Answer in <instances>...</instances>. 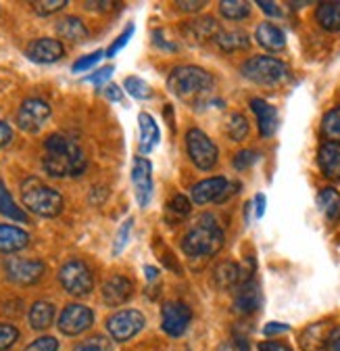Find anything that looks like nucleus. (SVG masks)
I'll list each match as a JSON object with an SVG mask.
<instances>
[{
	"instance_id": "obj_1",
	"label": "nucleus",
	"mask_w": 340,
	"mask_h": 351,
	"mask_svg": "<svg viewBox=\"0 0 340 351\" xmlns=\"http://www.w3.org/2000/svg\"><path fill=\"white\" fill-rule=\"evenodd\" d=\"M44 171L55 178H67V176H79L86 169V155L77 143L67 138L65 134H53L44 143Z\"/></svg>"
},
{
	"instance_id": "obj_2",
	"label": "nucleus",
	"mask_w": 340,
	"mask_h": 351,
	"mask_svg": "<svg viewBox=\"0 0 340 351\" xmlns=\"http://www.w3.org/2000/svg\"><path fill=\"white\" fill-rule=\"evenodd\" d=\"M167 86L180 101L188 105H198V101L213 88V75L194 65H182L172 71Z\"/></svg>"
},
{
	"instance_id": "obj_3",
	"label": "nucleus",
	"mask_w": 340,
	"mask_h": 351,
	"mask_svg": "<svg viewBox=\"0 0 340 351\" xmlns=\"http://www.w3.org/2000/svg\"><path fill=\"white\" fill-rule=\"evenodd\" d=\"M224 230L218 226L213 217L202 215L196 226L190 228L182 239V251L188 257H211L224 247Z\"/></svg>"
},
{
	"instance_id": "obj_4",
	"label": "nucleus",
	"mask_w": 340,
	"mask_h": 351,
	"mask_svg": "<svg viewBox=\"0 0 340 351\" xmlns=\"http://www.w3.org/2000/svg\"><path fill=\"white\" fill-rule=\"evenodd\" d=\"M21 195L25 207L42 217H55L63 211V197L38 178H27L21 184Z\"/></svg>"
},
{
	"instance_id": "obj_5",
	"label": "nucleus",
	"mask_w": 340,
	"mask_h": 351,
	"mask_svg": "<svg viewBox=\"0 0 340 351\" xmlns=\"http://www.w3.org/2000/svg\"><path fill=\"white\" fill-rule=\"evenodd\" d=\"M242 75L254 84H261V86H274L280 84L288 77V67L274 57H252L242 65Z\"/></svg>"
},
{
	"instance_id": "obj_6",
	"label": "nucleus",
	"mask_w": 340,
	"mask_h": 351,
	"mask_svg": "<svg viewBox=\"0 0 340 351\" xmlns=\"http://www.w3.org/2000/svg\"><path fill=\"white\" fill-rule=\"evenodd\" d=\"M59 282L73 297H83L94 289L92 270L81 259H69L63 263V268L59 270Z\"/></svg>"
},
{
	"instance_id": "obj_7",
	"label": "nucleus",
	"mask_w": 340,
	"mask_h": 351,
	"mask_svg": "<svg viewBox=\"0 0 340 351\" xmlns=\"http://www.w3.org/2000/svg\"><path fill=\"white\" fill-rule=\"evenodd\" d=\"M186 149H188V155H190V159L194 161V165L198 169H211V167L218 163L220 151H218L215 143L211 141L205 134V132L198 130V128L188 130V134H186Z\"/></svg>"
},
{
	"instance_id": "obj_8",
	"label": "nucleus",
	"mask_w": 340,
	"mask_h": 351,
	"mask_svg": "<svg viewBox=\"0 0 340 351\" xmlns=\"http://www.w3.org/2000/svg\"><path fill=\"white\" fill-rule=\"evenodd\" d=\"M144 326H146V320L138 310H121L107 320V330L119 343L136 337Z\"/></svg>"
},
{
	"instance_id": "obj_9",
	"label": "nucleus",
	"mask_w": 340,
	"mask_h": 351,
	"mask_svg": "<svg viewBox=\"0 0 340 351\" xmlns=\"http://www.w3.org/2000/svg\"><path fill=\"white\" fill-rule=\"evenodd\" d=\"M47 268L40 259H21V257H13L5 261V274L9 280L17 282V285H36L40 282V278L44 276Z\"/></svg>"
},
{
	"instance_id": "obj_10",
	"label": "nucleus",
	"mask_w": 340,
	"mask_h": 351,
	"mask_svg": "<svg viewBox=\"0 0 340 351\" xmlns=\"http://www.w3.org/2000/svg\"><path fill=\"white\" fill-rule=\"evenodd\" d=\"M94 322V312L90 307L81 303H71L59 316V330L67 337L81 335L83 330H88Z\"/></svg>"
},
{
	"instance_id": "obj_11",
	"label": "nucleus",
	"mask_w": 340,
	"mask_h": 351,
	"mask_svg": "<svg viewBox=\"0 0 340 351\" xmlns=\"http://www.w3.org/2000/svg\"><path fill=\"white\" fill-rule=\"evenodd\" d=\"M192 312L182 301H167L161 310V326L169 337H182L190 326Z\"/></svg>"
},
{
	"instance_id": "obj_12",
	"label": "nucleus",
	"mask_w": 340,
	"mask_h": 351,
	"mask_svg": "<svg viewBox=\"0 0 340 351\" xmlns=\"http://www.w3.org/2000/svg\"><path fill=\"white\" fill-rule=\"evenodd\" d=\"M51 117V105L42 99H27L23 101L19 113H17V123L25 132H36L40 125Z\"/></svg>"
},
{
	"instance_id": "obj_13",
	"label": "nucleus",
	"mask_w": 340,
	"mask_h": 351,
	"mask_svg": "<svg viewBox=\"0 0 340 351\" xmlns=\"http://www.w3.org/2000/svg\"><path fill=\"white\" fill-rule=\"evenodd\" d=\"M132 184L136 191V199L140 207H146L153 197V169L148 159L136 157L132 165Z\"/></svg>"
},
{
	"instance_id": "obj_14",
	"label": "nucleus",
	"mask_w": 340,
	"mask_h": 351,
	"mask_svg": "<svg viewBox=\"0 0 340 351\" xmlns=\"http://www.w3.org/2000/svg\"><path fill=\"white\" fill-rule=\"evenodd\" d=\"M25 55L34 63H55L65 55V49H63V44L55 38H38L27 47Z\"/></svg>"
},
{
	"instance_id": "obj_15",
	"label": "nucleus",
	"mask_w": 340,
	"mask_h": 351,
	"mask_svg": "<svg viewBox=\"0 0 340 351\" xmlns=\"http://www.w3.org/2000/svg\"><path fill=\"white\" fill-rule=\"evenodd\" d=\"M134 295V282L125 276H113L103 285V301L111 307L123 305Z\"/></svg>"
},
{
	"instance_id": "obj_16",
	"label": "nucleus",
	"mask_w": 340,
	"mask_h": 351,
	"mask_svg": "<svg viewBox=\"0 0 340 351\" xmlns=\"http://www.w3.org/2000/svg\"><path fill=\"white\" fill-rule=\"evenodd\" d=\"M261 305V289L252 278L240 285V291L234 299V310L238 314H252Z\"/></svg>"
},
{
	"instance_id": "obj_17",
	"label": "nucleus",
	"mask_w": 340,
	"mask_h": 351,
	"mask_svg": "<svg viewBox=\"0 0 340 351\" xmlns=\"http://www.w3.org/2000/svg\"><path fill=\"white\" fill-rule=\"evenodd\" d=\"M250 109L257 115L259 121V134L263 138H270L274 132L278 130V111L263 99H252L250 101Z\"/></svg>"
},
{
	"instance_id": "obj_18",
	"label": "nucleus",
	"mask_w": 340,
	"mask_h": 351,
	"mask_svg": "<svg viewBox=\"0 0 340 351\" xmlns=\"http://www.w3.org/2000/svg\"><path fill=\"white\" fill-rule=\"evenodd\" d=\"M228 186V180L218 176V178H207L202 182H198L192 191H190V197L196 205H205V203H211L220 199V195L224 193V189Z\"/></svg>"
},
{
	"instance_id": "obj_19",
	"label": "nucleus",
	"mask_w": 340,
	"mask_h": 351,
	"mask_svg": "<svg viewBox=\"0 0 340 351\" xmlns=\"http://www.w3.org/2000/svg\"><path fill=\"white\" fill-rule=\"evenodd\" d=\"M317 163L326 178L338 180L340 178V145L336 143H324L317 153Z\"/></svg>"
},
{
	"instance_id": "obj_20",
	"label": "nucleus",
	"mask_w": 340,
	"mask_h": 351,
	"mask_svg": "<svg viewBox=\"0 0 340 351\" xmlns=\"http://www.w3.org/2000/svg\"><path fill=\"white\" fill-rule=\"evenodd\" d=\"M29 245V234L17 226L0 224V251L3 253H15Z\"/></svg>"
},
{
	"instance_id": "obj_21",
	"label": "nucleus",
	"mask_w": 340,
	"mask_h": 351,
	"mask_svg": "<svg viewBox=\"0 0 340 351\" xmlns=\"http://www.w3.org/2000/svg\"><path fill=\"white\" fill-rule=\"evenodd\" d=\"M184 32H186V36H188L192 42L202 44V42H207V40H211V38H215V36L220 34V25H218V21H215L213 17H200V19H196V21L186 23Z\"/></svg>"
},
{
	"instance_id": "obj_22",
	"label": "nucleus",
	"mask_w": 340,
	"mask_h": 351,
	"mask_svg": "<svg viewBox=\"0 0 340 351\" xmlns=\"http://www.w3.org/2000/svg\"><path fill=\"white\" fill-rule=\"evenodd\" d=\"M330 324L328 322H317V324H311L303 330L301 335V347L303 351H322L326 349V341H328V335H330Z\"/></svg>"
},
{
	"instance_id": "obj_23",
	"label": "nucleus",
	"mask_w": 340,
	"mask_h": 351,
	"mask_svg": "<svg viewBox=\"0 0 340 351\" xmlns=\"http://www.w3.org/2000/svg\"><path fill=\"white\" fill-rule=\"evenodd\" d=\"M254 36H257V42L261 44V47L272 51V53H278V51H282L286 47L284 32L278 25H274V23H267V21L261 23L257 27V32H254Z\"/></svg>"
},
{
	"instance_id": "obj_24",
	"label": "nucleus",
	"mask_w": 340,
	"mask_h": 351,
	"mask_svg": "<svg viewBox=\"0 0 340 351\" xmlns=\"http://www.w3.org/2000/svg\"><path fill=\"white\" fill-rule=\"evenodd\" d=\"M213 280L224 291L234 289L236 285H242L244 282L242 270H240L238 263H234V261H222V263H218V268L213 272Z\"/></svg>"
},
{
	"instance_id": "obj_25",
	"label": "nucleus",
	"mask_w": 340,
	"mask_h": 351,
	"mask_svg": "<svg viewBox=\"0 0 340 351\" xmlns=\"http://www.w3.org/2000/svg\"><path fill=\"white\" fill-rule=\"evenodd\" d=\"M138 121H140V151L151 153L155 149V145L159 143V136H161L159 125H157L155 117L148 113H140Z\"/></svg>"
},
{
	"instance_id": "obj_26",
	"label": "nucleus",
	"mask_w": 340,
	"mask_h": 351,
	"mask_svg": "<svg viewBox=\"0 0 340 351\" xmlns=\"http://www.w3.org/2000/svg\"><path fill=\"white\" fill-rule=\"evenodd\" d=\"M55 320V305L49 301H36L29 310V324L34 330H47Z\"/></svg>"
},
{
	"instance_id": "obj_27",
	"label": "nucleus",
	"mask_w": 340,
	"mask_h": 351,
	"mask_svg": "<svg viewBox=\"0 0 340 351\" xmlns=\"http://www.w3.org/2000/svg\"><path fill=\"white\" fill-rule=\"evenodd\" d=\"M317 23L326 32H340V3L330 0V3H322L317 7Z\"/></svg>"
},
{
	"instance_id": "obj_28",
	"label": "nucleus",
	"mask_w": 340,
	"mask_h": 351,
	"mask_svg": "<svg viewBox=\"0 0 340 351\" xmlns=\"http://www.w3.org/2000/svg\"><path fill=\"white\" fill-rule=\"evenodd\" d=\"M57 34L63 38V40H69V42H83L88 38V29L83 25L81 19L77 17H65L57 23Z\"/></svg>"
},
{
	"instance_id": "obj_29",
	"label": "nucleus",
	"mask_w": 340,
	"mask_h": 351,
	"mask_svg": "<svg viewBox=\"0 0 340 351\" xmlns=\"http://www.w3.org/2000/svg\"><path fill=\"white\" fill-rule=\"evenodd\" d=\"M215 42H218V47L226 53H236V51L248 49V36L244 32H238V29L220 32L215 36Z\"/></svg>"
},
{
	"instance_id": "obj_30",
	"label": "nucleus",
	"mask_w": 340,
	"mask_h": 351,
	"mask_svg": "<svg viewBox=\"0 0 340 351\" xmlns=\"http://www.w3.org/2000/svg\"><path fill=\"white\" fill-rule=\"evenodd\" d=\"M317 205L328 217V222L336 224L340 219V195L336 189H324L317 197Z\"/></svg>"
},
{
	"instance_id": "obj_31",
	"label": "nucleus",
	"mask_w": 340,
	"mask_h": 351,
	"mask_svg": "<svg viewBox=\"0 0 340 351\" xmlns=\"http://www.w3.org/2000/svg\"><path fill=\"white\" fill-rule=\"evenodd\" d=\"M0 213H3L5 217L15 219V222H27V213L13 201V197L7 191L3 180H0Z\"/></svg>"
},
{
	"instance_id": "obj_32",
	"label": "nucleus",
	"mask_w": 340,
	"mask_h": 351,
	"mask_svg": "<svg viewBox=\"0 0 340 351\" xmlns=\"http://www.w3.org/2000/svg\"><path fill=\"white\" fill-rule=\"evenodd\" d=\"M322 132L328 143L340 145V107H334L332 111L326 113L322 121Z\"/></svg>"
},
{
	"instance_id": "obj_33",
	"label": "nucleus",
	"mask_w": 340,
	"mask_h": 351,
	"mask_svg": "<svg viewBox=\"0 0 340 351\" xmlns=\"http://www.w3.org/2000/svg\"><path fill=\"white\" fill-rule=\"evenodd\" d=\"M165 209H167V219H169V222H180V219H184L190 213L192 205H190V201L184 195H174L172 199H169Z\"/></svg>"
},
{
	"instance_id": "obj_34",
	"label": "nucleus",
	"mask_w": 340,
	"mask_h": 351,
	"mask_svg": "<svg viewBox=\"0 0 340 351\" xmlns=\"http://www.w3.org/2000/svg\"><path fill=\"white\" fill-rule=\"evenodd\" d=\"M220 11L226 19L230 21H240L244 17L250 15V5L242 3V0H222L220 3Z\"/></svg>"
},
{
	"instance_id": "obj_35",
	"label": "nucleus",
	"mask_w": 340,
	"mask_h": 351,
	"mask_svg": "<svg viewBox=\"0 0 340 351\" xmlns=\"http://www.w3.org/2000/svg\"><path fill=\"white\" fill-rule=\"evenodd\" d=\"M125 90H127V95L138 99V101L151 99V86L144 80L136 77V75H130L125 80Z\"/></svg>"
},
{
	"instance_id": "obj_36",
	"label": "nucleus",
	"mask_w": 340,
	"mask_h": 351,
	"mask_svg": "<svg viewBox=\"0 0 340 351\" xmlns=\"http://www.w3.org/2000/svg\"><path fill=\"white\" fill-rule=\"evenodd\" d=\"M246 134H248V121H246V117L240 115V113H234L230 117V121H228V136L232 141L240 143V141H244Z\"/></svg>"
},
{
	"instance_id": "obj_37",
	"label": "nucleus",
	"mask_w": 340,
	"mask_h": 351,
	"mask_svg": "<svg viewBox=\"0 0 340 351\" xmlns=\"http://www.w3.org/2000/svg\"><path fill=\"white\" fill-rule=\"evenodd\" d=\"M73 351H113V345L109 339L96 335V337H90L86 341H81Z\"/></svg>"
},
{
	"instance_id": "obj_38",
	"label": "nucleus",
	"mask_w": 340,
	"mask_h": 351,
	"mask_svg": "<svg viewBox=\"0 0 340 351\" xmlns=\"http://www.w3.org/2000/svg\"><path fill=\"white\" fill-rule=\"evenodd\" d=\"M19 339V330L13 324H0V351L11 349Z\"/></svg>"
},
{
	"instance_id": "obj_39",
	"label": "nucleus",
	"mask_w": 340,
	"mask_h": 351,
	"mask_svg": "<svg viewBox=\"0 0 340 351\" xmlns=\"http://www.w3.org/2000/svg\"><path fill=\"white\" fill-rule=\"evenodd\" d=\"M65 5H67V0H40V3H31V7L40 15H53V13L61 11Z\"/></svg>"
},
{
	"instance_id": "obj_40",
	"label": "nucleus",
	"mask_w": 340,
	"mask_h": 351,
	"mask_svg": "<svg viewBox=\"0 0 340 351\" xmlns=\"http://www.w3.org/2000/svg\"><path fill=\"white\" fill-rule=\"evenodd\" d=\"M25 351H59V341L55 337H40L29 343Z\"/></svg>"
},
{
	"instance_id": "obj_41",
	"label": "nucleus",
	"mask_w": 340,
	"mask_h": 351,
	"mask_svg": "<svg viewBox=\"0 0 340 351\" xmlns=\"http://www.w3.org/2000/svg\"><path fill=\"white\" fill-rule=\"evenodd\" d=\"M132 224H134V219H127V222L121 224L119 232H117V239H115V247H113V253H121L123 247L127 245V239H130V232H132Z\"/></svg>"
},
{
	"instance_id": "obj_42",
	"label": "nucleus",
	"mask_w": 340,
	"mask_h": 351,
	"mask_svg": "<svg viewBox=\"0 0 340 351\" xmlns=\"http://www.w3.org/2000/svg\"><path fill=\"white\" fill-rule=\"evenodd\" d=\"M259 159V153L257 151H250V149H244V151H240L236 157H234V167L236 169H246V167H250L254 161Z\"/></svg>"
},
{
	"instance_id": "obj_43",
	"label": "nucleus",
	"mask_w": 340,
	"mask_h": 351,
	"mask_svg": "<svg viewBox=\"0 0 340 351\" xmlns=\"http://www.w3.org/2000/svg\"><path fill=\"white\" fill-rule=\"evenodd\" d=\"M101 57H103V51H96V53H90V55H86V57L77 59V61L73 63V71L77 73V71H86V69L94 67V65L101 61Z\"/></svg>"
},
{
	"instance_id": "obj_44",
	"label": "nucleus",
	"mask_w": 340,
	"mask_h": 351,
	"mask_svg": "<svg viewBox=\"0 0 340 351\" xmlns=\"http://www.w3.org/2000/svg\"><path fill=\"white\" fill-rule=\"evenodd\" d=\"M132 34H134V25H127V29H125V32H123V34H121V36H119V38H117L113 44H111V49L107 51V55H109V57H115V55H117V53H119V51L125 47V44L130 42Z\"/></svg>"
},
{
	"instance_id": "obj_45",
	"label": "nucleus",
	"mask_w": 340,
	"mask_h": 351,
	"mask_svg": "<svg viewBox=\"0 0 340 351\" xmlns=\"http://www.w3.org/2000/svg\"><path fill=\"white\" fill-rule=\"evenodd\" d=\"M111 75H113V67L111 65H107V67H103V69H96L92 75H88V82H92V84H105L107 80H111Z\"/></svg>"
},
{
	"instance_id": "obj_46",
	"label": "nucleus",
	"mask_w": 340,
	"mask_h": 351,
	"mask_svg": "<svg viewBox=\"0 0 340 351\" xmlns=\"http://www.w3.org/2000/svg\"><path fill=\"white\" fill-rule=\"evenodd\" d=\"M326 351H340V326L330 330L326 341Z\"/></svg>"
},
{
	"instance_id": "obj_47",
	"label": "nucleus",
	"mask_w": 340,
	"mask_h": 351,
	"mask_svg": "<svg viewBox=\"0 0 340 351\" xmlns=\"http://www.w3.org/2000/svg\"><path fill=\"white\" fill-rule=\"evenodd\" d=\"M259 351H292L286 343H278V341H263L259 343Z\"/></svg>"
},
{
	"instance_id": "obj_48",
	"label": "nucleus",
	"mask_w": 340,
	"mask_h": 351,
	"mask_svg": "<svg viewBox=\"0 0 340 351\" xmlns=\"http://www.w3.org/2000/svg\"><path fill=\"white\" fill-rule=\"evenodd\" d=\"M13 138V130L7 121H0V147H7Z\"/></svg>"
},
{
	"instance_id": "obj_49",
	"label": "nucleus",
	"mask_w": 340,
	"mask_h": 351,
	"mask_svg": "<svg viewBox=\"0 0 340 351\" xmlns=\"http://www.w3.org/2000/svg\"><path fill=\"white\" fill-rule=\"evenodd\" d=\"M257 5L263 9V13H267V15H272V17H280V15H282L280 7H278L276 3H265V0H259Z\"/></svg>"
},
{
	"instance_id": "obj_50",
	"label": "nucleus",
	"mask_w": 340,
	"mask_h": 351,
	"mask_svg": "<svg viewBox=\"0 0 340 351\" xmlns=\"http://www.w3.org/2000/svg\"><path fill=\"white\" fill-rule=\"evenodd\" d=\"M286 330H288V324H282V322H270L263 328L265 335H280V332H286Z\"/></svg>"
},
{
	"instance_id": "obj_51",
	"label": "nucleus",
	"mask_w": 340,
	"mask_h": 351,
	"mask_svg": "<svg viewBox=\"0 0 340 351\" xmlns=\"http://www.w3.org/2000/svg\"><path fill=\"white\" fill-rule=\"evenodd\" d=\"M105 97H107L109 101H113V103H119L123 95H121V90H119V88H117L115 84H111V86L105 88Z\"/></svg>"
},
{
	"instance_id": "obj_52",
	"label": "nucleus",
	"mask_w": 340,
	"mask_h": 351,
	"mask_svg": "<svg viewBox=\"0 0 340 351\" xmlns=\"http://www.w3.org/2000/svg\"><path fill=\"white\" fill-rule=\"evenodd\" d=\"M254 207H257V209H254V215H257V217H263V213H265V197L259 193L257 197H254Z\"/></svg>"
},
{
	"instance_id": "obj_53",
	"label": "nucleus",
	"mask_w": 340,
	"mask_h": 351,
	"mask_svg": "<svg viewBox=\"0 0 340 351\" xmlns=\"http://www.w3.org/2000/svg\"><path fill=\"white\" fill-rule=\"evenodd\" d=\"M178 7H180V9H184V11H198V9H202V7H205V3H184V0H180Z\"/></svg>"
},
{
	"instance_id": "obj_54",
	"label": "nucleus",
	"mask_w": 340,
	"mask_h": 351,
	"mask_svg": "<svg viewBox=\"0 0 340 351\" xmlns=\"http://www.w3.org/2000/svg\"><path fill=\"white\" fill-rule=\"evenodd\" d=\"M144 274H146V278H148V280H155V278L159 276V270H157V268H153V266H146V268H144Z\"/></svg>"
},
{
	"instance_id": "obj_55",
	"label": "nucleus",
	"mask_w": 340,
	"mask_h": 351,
	"mask_svg": "<svg viewBox=\"0 0 340 351\" xmlns=\"http://www.w3.org/2000/svg\"><path fill=\"white\" fill-rule=\"evenodd\" d=\"M222 351H240L234 343H226L224 347H222Z\"/></svg>"
}]
</instances>
